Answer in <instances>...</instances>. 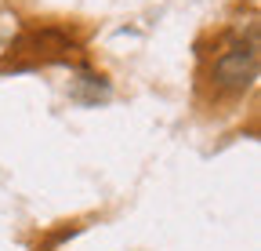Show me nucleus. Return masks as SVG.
<instances>
[{"label": "nucleus", "instance_id": "obj_1", "mask_svg": "<svg viewBox=\"0 0 261 251\" xmlns=\"http://www.w3.org/2000/svg\"><path fill=\"white\" fill-rule=\"evenodd\" d=\"M257 77V44L254 40H236L228 44L218 58H214V70H211V80L218 91L225 95H240L247 91Z\"/></svg>", "mask_w": 261, "mask_h": 251}]
</instances>
